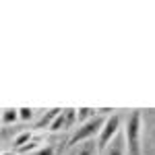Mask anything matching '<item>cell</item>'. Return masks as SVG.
I'll return each mask as SVG.
<instances>
[{
    "label": "cell",
    "mask_w": 155,
    "mask_h": 155,
    "mask_svg": "<svg viewBox=\"0 0 155 155\" xmlns=\"http://www.w3.org/2000/svg\"><path fill=\"white\" fill-rule=\"evenodd\" d=\"M60 112H62V107H52V110H46V112H44V114H41V118L37 120V128H44V126H46V128H48L50 130V126H52V124H54V120L58 118V114Z\"/></svg>",
    "instance_id": "obj_7"
},
{
    "label": "cell",
    "mask_w": 155,
    "mask_h": 155,
    "mask_svg": "<svg viewBox=\"0 0 155 155\" xmlns=\"http://www.w3.org/2000/svg\"><path fill=\"white\" fill-rule=\"evenodd\" d=\"M95 116H97V107H79V110H77V120H79V124H85V122L93 120Z\"/></svg>",
    "instance_id": "obj_9"
},
{
    "label": "cell",
    "mask_w": 155,
    "mask_h": 155,
    "mask_svg": "<svg viewBox=\"0 0 155 155\" xmlns=\"http://www.w3.org/2000/svg\"><path fill=\"white\" fill-rule=\"evenodd\" d=\"M104 122H106V118L97 114L93 120H89L85 124H79L72 130L71 139H68V147H74V145L85 143V141H95V137H99V132L104 128Z\"/></svg>",
    "instance_id": "obj_2"
},
{
    "label": "cell",
    "mask_w": 155,
    "mask_h": 155,
    "mask_svg": "<svg viewBox=\"0 0 155 155\" xmlns=\"http://www.w3.org/2000/svg\"><path fill=\"white\" fill-rule=\"evenodd\" d=\"M68 155H99L97 141H85L74 147H68Z\"/></svg>",
    "instance_id": "obj_5"
},
{
    "label": "cell",
    "mask_w": 155,
    "mask_h": 155,
    "mask_svg": "<svg viewBox=\"0 0 155 155\" xmlns=\"http://www.w3.org/2000/svg\"><path fill=\"white\" fill-rule=\"evenodd\" d=\"M101 155H128L126 151V141H124V134L120 132L118 137L112 141V143L107 145L106 149L101 151Z\"/></svg>",
    "instance_id": "obj_6"
},
{
    "label": "cell",
    "mask_w": 155,
    "mask_h": 155,
    "mask_svg": "<svg viewBox=\"0 0 155 155\" xmlns=\"http://www.w3.org/2000/svg\"><path fill=\"white\" fill-rule=\"evenodd\" d=\"M19 107H11V106H4L2 107V126H11V124H17L19 122Z\"/></svg>",
    "instance_id": "obj_8"
},
{
    "label": "cell",
    "mask_w": 155,
    "mask_h": 155,
    "mask_svg": "<svg viewBox=\"0 0 155 155\" xmlns=\"http://www.w3.org/2000/svg\"><path fill=\"white\" fill-rule=\"evenodd\" d=\"M122 134L126 141V151L128 155H143L145 153V114L141 110H132L130 114H126Z\"/></svg>",
    "instance_id": "obj_1"
},
{
    "label": "cell",
    "mask_w": 155,
    "mask_h": 155,
    "mask_svg": "<svg viewBox=\"0 0 155 155\" xmlns=\"http://www.w3.org/2000/svg\"><path fill=\"white\" fill-rule=\"evenodd\" d=\"M147 139H149V143L155 147V118L149 122V126H147Z\"/></svg>",
    "instance_id": "obj_12"
},
{
    "label": "cell",
    "mask_w": 155,
    "mask_h": 155,
    "mask_svg": "<svg viewBox=\"0 0 155 155\" xmlns=\"http://www.w3.org/2000/svg\"><path fill=\"white\" fill-rule=\"evenodd\" d=\"M122 126H124V118H122L120 114H116V112H114L112 116H107V118H106L104 128H101L99 137H97V147H99V153H101L107 145H110L120 134V132H122Z\"/></svg>",
    "instance_id": "obj_3"
},
{
    "label": "cell",
    "mask_w": 155,
    "mask_h": 155,
    "mask_svg": "<svg viewBox=\"0 0 155 155\" xmlns=\"http://www.w3.org/2000/svg\"><path fill=\"white\" fill-rule=\"evenodd\" d=\"M29 155H56V145H52V143H44L39 149H35L33 153H29Z\"/></svg>",
    "instance_id": "obj_11"
},
{
    "label": "cell",
    "mask_w": 155,
    "mask_h": 155,
    "mask_svg": "<svg viewBox=\"0 0 155 155\" xmlns=\"http://www.w3.org/2000/svg\"><path fill=\"white\" fill-rule=\"evenodd\" d=\"M79 126L77 120V110L74 107H62V112L58 114V118L54 120V124L50 126L52 132H60V130H74Z\"/></svg>",
    "instance_id": "obj_4"
},
{
    "label": "cell",
    "mask_w": 155,
    "mask_h": 155,
    "mask_svg": "<svg viewBox=\"0 0 155 155\" xmlns=\"http://www.w3.org/2000/svg\"><path fill=\"white\" fill-rule=\"evenodd\" d=\"M2 155H19V153H17L15 149H4V151H2Z\"/></svg>",
    "instance_id": "obj_13"
},
{
    "label": "cell",
    "mask_w": 155,
    "mask_h": 155,
    "mask_svg": "<svg viewBox=\"0 0 155 155\" xmlns=\"http://www.w3.org/2000/svg\"><path fill=\"white\" fill-rule=\"evenodd\" d=\"M35 110L33 107H27V106H23V107H19V118H21V122H29V120H33L35 118Z\"/></svg>",
    "instance_id": "obj_10"
}]
</instances>
